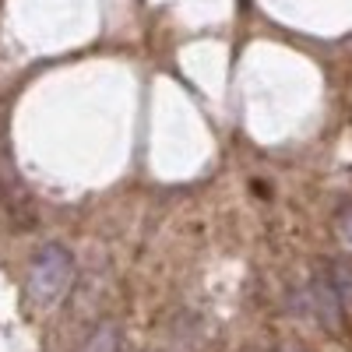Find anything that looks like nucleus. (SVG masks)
Instances as JSON below:
<instances>
[{
    "label": "nucleus",
    "mask_w": 352,
    "mask_h": 352,
    "mask_svg": "<svg viewBox=\"0 0 352 352\" xmlns=\"http://www.w3.org/2000/svg\"><path fill=\"white\" fill-rule=\"evenodd\" d=\"M335 236H338V243L352 254V204H345V208L335 215Z\"/></svg>",
    "instance_id": "5"
},
{
    "label": "nucleus",
    "mask_w": 352,
    "mask_h": 352,
    "mask_svg": "<svg viewBox=\"0 0 352 352\" xmlns=\"http://www.w3.org/2000/svg\"><path fill=\"white\" fill-rule=\"evenodd\" d=\"M278 352H307L303 345H278Z\"/></svg>",
    "instance_id": "6"
},
{
    "label": "nucleus",
    "mask_w": 352,
    "mask_h": 352,
    "mask_svg": "<svg viewBox=\"0 0 352 352\" xmlns=\"http://www.w3.org/2000/svg\"><path fill=\"white\" fill-rule=\"evenodd\" d=\"M0 208L8 212V222L18 232H32L39 226V212H36L32 194H28L25 184L11 173H0Z\"/></svg>",
    "instance_id": "2"
},
{
    "label": "nucleus",
    "mask_w": 352,
    "mask_h": 352,
    "mask_svg": "<svg viewBox=\"0 0 352 352\" xmlns=\"http://www.w3.org/2000/svg\"><path fill=\"white\" fill-rule=\"evenodd\" d=\"M328 272V282L335 289V300H338V310L345 317V324H352V264L345 257H331L324 264Z\"/></svg>",
    "instance_id": "3"
},
{
    "label": "nucleus",
    "mask_w": 352,
    "mask_h": 352,
    "mask_svg": "<svg viewBox=\"0 0 352 352\" xmlns=\"http://www.w3.org/2000/svg\"><path fill=\"white\" fill-rule=\"evenodd\" d=\"M71 282H74L71 250L64 243H43L32 254V264H28V278H25L28 303L36 310H50L67 296Z\"/></svg>",
    "instance_id": "1"
},
{
    "label": "nucleus",
    "mask_w": 352,
    "mask_h": 352,
    "mask_svg": "<svg viewBox=\"0 0 352 352\" xmlns=\"http://www.w3.org/2000/svg\"><path fill=\"white\" fill-rule=\"evenodd\" d=\"M81 352H120V338H116V324H99L88 342L81 345Z\"/></svg>",
    "instance_id": "4"
}]
</instances>
